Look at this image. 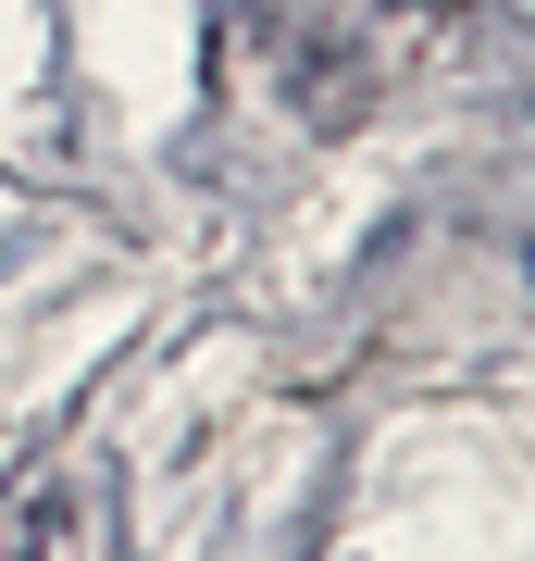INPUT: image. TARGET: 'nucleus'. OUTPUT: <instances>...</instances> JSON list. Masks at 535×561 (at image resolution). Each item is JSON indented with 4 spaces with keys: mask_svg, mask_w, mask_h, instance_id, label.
Masks as SVG:
<instances>
[]
</instances>
